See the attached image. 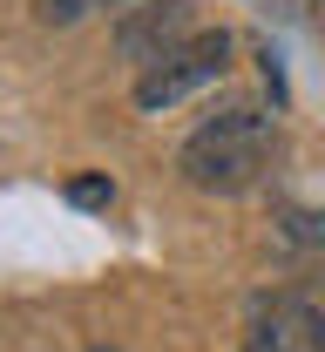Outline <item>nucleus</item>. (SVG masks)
Masks as SVG:
<instances>
[{"mask_svg": "<svg viewBox=\"0 0 325 352\" xmlns=\"http://www.w3.org/2000/svg\"><path fill=\"white\" fill-rule=\"evenodd\" d=\"M89 352H115V346H89Z\"/></svg>", "mask_w": 325, "mask_h": 352, "instance_id": "nucleus-5", "label": "nucleus"}, {"mask_svg": "<svg viewBox=\"0 0 325 352\" xmlns=\"http://www.w3.org/2000/svg\"><path fill=\"white\" fill-rule=\"evenodd\" d=\"M271 116L258 109V102H224L210 122H197V135L183 142V156H177V170L197 183V190H217V197H237V190H251L265 163H271Z\"/></svg>", "mask_w": 325, "mask_h": 352, "instance_id": "nucleus-1", "label": "nucleus"}, {"mask_svg": "<svg viewBox=\"0 0 325 352\" xmlns=\"http://www.w3.org/2000/svg\"><path fill=\"white\" fill-rule=\"evenodd\" d=\"M190 34H197L190 0H149V7H136V14L115 28V47H122L136 68H149V61H163L170 47H183Z\"/></svg>", "mask_w": 325, "mask_h": 352, "instance_id": "nucleus-3", "label": "nucleus"}, {"mask_svg": "<svg viewBox=\"0 0 325 352\" xmlns=\"http://www.w3.org/2000/svg\"><path fill=\"white\" fill-rule=\"evenodd\" d=\"M224 68H231V34L224 28H197L183 47H170L163 61H149L136 75V109H177L190 95H203L210 82H224Z\"/></svg>", "mask_w": 325, "mask_h": 352, "instance_id": "nucleus-2", "label": "nucleus"}, {"mask_svg": "<svg viewBox=\"0 0 325 352\" xmlns=\"http://www.w3.org/2000/svg\"><path fill=\"white\" fill-rule=\"evenodd\" d=\"M68 204L75 210H109L115 204V183L109 176H68Z\"/></svg>", "mask_w": 325, "mask_h": 352, "instance_id": "nucleus-4", "label": "nucleus"}, {"mask_svg": "<svg viewBox=\"0 0 325 352\" xmlns=\"http://www.w3.org/2000/svg\"><path fill=\"white\" fill-rule=\"evenodd\" d=\"M319 7H325V0H319Z\"/></svg>", "mask_w": 325, "mask_h": 352, "instance_id": "nucleus-6", "label": "nucleus"}]
</instances>
